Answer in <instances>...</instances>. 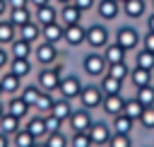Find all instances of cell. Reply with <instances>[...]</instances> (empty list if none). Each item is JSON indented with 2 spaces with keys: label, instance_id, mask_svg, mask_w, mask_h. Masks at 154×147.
Returning a JSON list of instances; mask_svg holds the SVG:
<instances>
[{
  "label": "cell",
  "instance_id": "obj_1",
  "mask_svg": "<svg viewBox=\"0 0 154 147\" xmlns=\"http://www.w3.org/2000/svg\"><path fill=\"white\" fill-rule=\"evenodd\" d=\"M63 75H65V65H63V63L41 67V70H38V82H36V84H38L41 92H51V94H53V92H58Z\"/></svg>",
  "mask_w": 154,
  "mask_h": 147
},
{
  "label": "cell",
  "instance_id": "obj_2",
  "mask_svg": "<svg viewBox=\"0 0 154 147\" xmlns=\"http://www.w3.org/2000/svg\"><path fill=\"white\" fill-rule=\"evenodd\" d=\"M91 51H103L111 43V31L103 22H94L87 27V41H84Z\"/></svg>",
  "mask_w": 154,
  "mask_h": 147
},
{
  "label": "cell",
  "instance_id": "obj_3",
  "mask_svg": "<svg viewBox=\"0 0 154 147\" xmlns=\"http://www.w3.org/2000/svg\"><path fill=\"white\" fill-rule=\"evenodd\" d=\"M82 70H84L87 77L101 80V77L106 75V70H108V63H106V58H103L101 51H89V53L82 58Z\"/></svg>",
  "mask_w": 154,
  "mask_h": 147
},
{
  "label": "cell",
  "instance_id": "obj_4",
  "mask_svg": "<svg viewBox=\"0 0 154 147\" xmlns=\"http://www.w3.org/2000/svg\"><path fill=\"white\" fill-rule=\"evenodd\" d=\"M116 43L123 46V48L130 53V51H135V48L142 43V36H140V31H137L132 24H120V27L116 29Z\"/></svg>",
  "mask_w": 154,
  "mask_h": 147
},
{
  "label": "cell",
  "instance_id": "obj_5",
  "mask_svg": "<svg viewBox=\"0 0 154 147\" xmlns=\"http://www.w3.org/2000/svg\"><path fill=\"white\" fill-rule=\"evenodd\" d=\"M77 99H79V106H82V108H87V111H96V108H101L103 92H101L99 84H84Z\"/></svg>",
  "mask_w": 154,
  "mask_h": 147
},
{
  "label": "cell",
  "instance_id": "obj_6",
  "mask_svg": "<svg viewBox=\"0 0 154 147\" xmlns=\"http://www.w3.org/2000/svg\"><path fill=\"white\" fill-rule=\"evenodd\" d=\"M34 58L38 60V65L48 67V65H55L58 58H60V51L55 43H48V41H38L34 46Z\"/></svg>",
  "mask_w": 154,
  "mask_h": 147
},
{
  "label": "cell",
  "instance_id": "obj_7",
  "mask_svg": "<svg viewBox=\"0 0 154 147\" xmlns=\"http://www.w3.org/2000/svg\"><path fill=\"white\" fill-rule=\"evenodd\" d=\"M87 135H89V140H91L94 147H108V140H111L113 130H111V125L106 120H94L91 128L87 130Z\"/></svg>",
  "mask_w": 154,
  "mask_h": 147
},
{
  "label": "cell",
  "instance_id": "obj_8",
  "mask_svg": "<svg viewBox=\"0 0 154 147\" xmlns=\"http://www.w3.org/2000/svg\"><path fill=\"white\" fill-rule=\"evenodd\" d=\"M82 87H84V82L77 77V75H63V80H60V87H58V94L63 96V99H77L79 96V92H82Z\"/></svg>",
  "mask_w": 154,
  "mask_h": 147
},
{
  "label": "cell",
  "instance_id": "obj_9",
  "mask_svg": "<svg viewBox=\"0 0 154 147\" xmlns=\"http://www.w3.org/2000/svg\"><path fill=\"white\" fill-rule=\"evenodd\" d=\"M91 123H94V118H91V111H87V108H77V111H72V116L67 118V125H70V130L72 133H87L89 128H91Z\"/></svg>",
  "mask_w": 154,
  "mask_h": 147
},
{
  "label": "cell",
  "instance_id": "obj_10",
  "mask_svg": "<svg viewBox=\"0 0 154 147\" xmlns=\"http://www.w3.org/2000/svg\"><path fill=\"white\" fill-rule=\"evenodd\" d=\"M63 41L70 46V48H79V46H84V41H87V27L79 22V24H70V27H65V36H63Z\"/></svg>",
  "mask_w": 154,
  "mask_h": 147
},
{
  "label": "cell",
  "instance_id": "obj_11",
  "mask_svg": "<svg viewBox=\"0 0 154 147\" xmlns=\"http://www.w3.org/2000/svg\"><path fill=\"white\" fill-rule=\"evenodd\" d=\"M123 108H125V96H123V94H106L103 101H101V111H103L108 118L120 116Z\"/></svg>",
  "mask_w": 154,
  "mask_h": 147
},
{
  "label": "cell",
  "instance_id": "obj_12",
  "mask_svg": "<svg viewBox=\"0 0 154 147\" xmlns=\"http://www.w3.org/2000/svg\"><path fill=\"white\" fill-rule=\"evenodd\" d=\"M24 130L34 137V140H46V135H48V128H46V118L41 116V113H36V116H29L26 118V123H24Z\"/></svg>",
  "mask_w": 154,
  "mask_h": 147
},
{
  "label": "cell",
  "instance_id": "obj_13",
  "mask_svg": "<svg viewBox=\"0 0 154 147\" xmlns=\"http://www.w3.org/2000/svg\"><path fill=\"white\" fill-rule=\"evenodd\" d=\"M96 14L103 22H113L120 14V2H116V0H96Z\"/></svg>",
  "mask_w": 154,
  "mask_h": 147
},
{
  "label": "cell",
  "instance_id": "obj_14",
  "mask_svg": "<svg viewBox=\"0 0 154 147\" xmlns=\"http://www.w3.org/2000/svg\"><path fill=\"white\" fill-rule=\"evenodd\" d=\"M34 22H38V27H46L51 22H58V7L53 2L41 5V7H34Z\"/></svg>",
  "mask_w": 154,
  "mask_h": 147
},
{
  "label": "cell",
  "instance_id": "obj_15",
  "mask_svg": "<svg viewBox=\"0 0 154 147\" xmlns=\"http://www.w3.org/2000/svg\"><path fill=\"white\" fill-rule=\"evenodd\" d=\"M147 0H125L123 5H120V12L128 17V19H140V17H144L147 14Z\"/></svg>",
  "mask_w": 154,
  "mask_h": 147
},
{
  "label": "cell",
  "instance_id": "obj_16",
  "mask_svg": "<svg viewBox=\"0 0 154 147\" xmlns=\"http://www.w3.org/2000/svg\"><path fill=\"white\" fill-rule=\"evenodd\" d=\"M58 22L63 27H70V24H79L82 22V12L70 2V5H60L58 7Z\"/></svg>",
  "mask_w": 154,
  "mask_h": 147
},
{
  "label": "cell",
  "instance_id": "obj_17",
  "mask_svg": "<svg viewBox=\"0 0 154 147\" xmlns=\"http://www.w3.org/2000/svg\"><path fill=\"white\" fill-rule=\"evenodd\" d=\"M17 39H22V41H29L31 46H36L38 43V39H41V27H38V22H26V24H22L19 29H17Z\"/></svg>",
  "mask_w": 154,
  "mask_h": 147
},
{
  "label": "cell",
  "instance_id": "obj_18",
  "mask_svg": "<svg viewBox=\"0 0 154 147\" xmlns=\"http://www.w3.org/2000/svg\"><path fill=\"white\" fill-rule=\"evenodd\" d=\"M63 36H65V27L60 22H51V24L41 27V41H48V43H55L58 46L63 41Z\"/></svg>",
  "mask_w": 154,
  "mask_h": 147
},
{
  "label": "cell",
  "instance_id": "obj_19",
  "mask_svg": "<svg viewBox=\"0 0 154 147\" xmlns=\"http://www.w3.org/2000/svg\"><path fill=\"white\" fill-rule=\"evenodd\" d=\"M5 111H7L10 116L19 118V120H26V118H29V113H31V106H29L22 96H17V99H10V101H7Z\"/></svg>",
  "mask_w": 154,
  "mask_h": 147
},
{
  "label": "cell",
  "instance_id": "obj_20",
  "mask_svg": "<svg viewBox=\"0 0 154 147\" xmlns=\"http://www.w3.org/2000/svg\"><path fill=\"white\" fill-rule=\"evenodd\" d=\"M34 55V46L29 41H22V39H14L10 43V58H19V60H29Z\"/></svg>",
  "mask_w": 154,
  "mask_h": 147
},
{
  "label": "cell",
  "instance_id": "obj_21",
  "mask_svg": "<svg viewBox=\"0 0 154 147\" xmlns=\"http://www.w3.org/2000/svg\"><path fill=\"white\" fill-rule=\"evenodd\" d=\"M0 87H2V94L14 96V94H19V89H22V80L7 70V72H0Z\"/></svg>",
  "mask_w": 154,
  "mask_h": 147
},
{
  "label": "cell",
  "instance_id": "obj_22",
  "mask_svg": "<svg viewBox=\"0 0 154 147\" xmlns=\"http://www.w3.org/2000/svg\"><path fill=\"white\" fill-rule=\"evenodd\" d=\"M101 53H103V58H106L108 65H111V63H123V60H128V51H125L123 46H118L116 41H111Z\"/></svg>",
  "mask_w": 154,
  "mask_h": 147
},
{
  "label": "cell",
  "instance_id": "obj_23",
  "mask_svg": "<svg viewBox=\"0 0 154 147\" xmlns=\"http://www.w3.org/2000/svg\"><path fill=\"white\" fill-rule=\"evenodd\" d=\"M7 19L19 29L22 24H26V22L34 19V12H31V7H12V10L7 12Z\"/></svg>",
  "mask_w": 154,
  "mask_h": 147
},
{
  "label": "cell",
  "instance_id": "obj_24",
  "mask_svg": "<svg viewBox=\"0 0 154 147\" xmlns=\"http://www.w3.org/2000/svg\"><path fill=\"white\" fill-rule=\"evenodd\" d=\"M152 75H154V72H149V70H142V67H132L128 80H130V84H132L135 89H140V87L154 84V82H152Z\"/></svg>",
  "mask_w": 154,
  "mask_h": 147
},
{
  "label": "cell",
  "instance_id": "obj_25",
  "mask_svg": "<svg viewBox=\"0 0 154 147\" xmlns=\"http://www.w3.org/2000/svg\"><path fill=\"white\" fill-rule=\"evenodd\" d=\"M7 67H10V72H12V75H17L19 80H24V77H29V75H31V70H34V65H31V60H19V58H12Z\"/></svg>",
  "mask_w": 154,
  "mask_h": 147
},
{
  "label": "cell",
  "instance_id": "obj_26",
  "mask_svg": "<svg viewBox=\"0 0 154 147\" xmlns=\"http://www.w3.org/2000/svg\"><path fill=\"white\" fill-rule=\"evenodd\" d=\"M99 87H101L103 96H106V94H123V82H120V80H116V77H111L108 72L99 80Z\"/></svg>",
  "mask_w": 154,
  "mask_h": 147
},
{
  "label": "cell",
  "instance_id": "obj_27",
  "mask_svg": "<svg viewBox=\"0 0 154 147\" xmlns=\"http://www.w3.org/2000/svg\"><path fill=\"white\" fill-rule=\"evenodd\" d=\"M72 111H75V108H72L70 99H63V96H60V99H55V101H53V108H51V113H53V116H58V118H60V120H65V123H67V118L72 116Z\"/></svg>",
  "mask_w": 154,
  "mask_h": 147
},
{
  "label": "cell",
  "instance_id": "obj_28",
  "mask_svg": "<svg viewBox=\"0 0 154 147\" xmlns=\"http://www.w3.org/2000/svg\"><path fill=\"white\" fill-rule=\"evenodd\" d=\"M132 128H135V120H130V118L123 116V113L116 116V118H111V130L118 133V135H130Z\"/></svg>",
  "mask_w": 154,
  "mask_h": 147
},
{
  "label": "cell",
  "instance_id": "obj_29",
  "mask_svg": "<svg viewBox=\"0 0 154 147\" xmlns=\"http://www.w3.org/2000/svg\"><path fill=\"white\" fill-rule=\"evenodd\" d=\"M17 39V27L10 19H0V46H10Z\"/></svg>",
  "mask_w": 154,
  "mask_h": 147
},
{
  "label": "cell",
  "instance_id": "obj_30",
  "mask_svg": "<svg viewBox=\"0 0 154 147\" xmlns=\"http://www.w3.org/2000/svg\"><path fill=\"white\" fill-rule=\"evenodd\" d=\"M19 128H22V120H19V118H14V116H10V113L5 111V116L0 118V133H5V135H10V137H12Z\"/></svg>",
  "mask_w": 154,
  "mask_h": 147
},
{
  "label": "cell",
  "instance_id": "obj_31",
  "mask_svg": "<svg viewBox=\"0 0 154 147\" xmlns=\"http://www.w3.org/2000/svg\"><path fill=\"white\" fill-rule=\"evenodd\" d=\"M135 67H142V70L154 72V53H152V51L140 48V51L135 53Z\"/></svg>",
  "mask_w": 154,
  "mask_h": 147
},
{
  "label": "cell",
  "instance_id": "obj_32",
  "mask_svg": "<svg viewBox=\"0 0 154 147\" xmlns=\"http://www.w3.org/2000/svg\"><path fill=\"white\" fill-rule=\"evenodd\" d=\"M130 70H132V67L128 65V60H123V63H111L106 72H108L111 77H116V80H120V82H125V80L130 77Z\"/></svg>",
  "mask_w": 154,
  "mask_h": 147
},
{
  "label": "cell",
  "instance_id": "obj_33",
  "mask_svg": "<svg viewBox=\"0 0 154 147\" xmlns=\"http://www.w3.org/2000/svg\"><path fill=\"white\" fill-rule=\"evenodd\" d=\"M142 111H144V106L132 96V99H125V108H123V116H128L130 120H140V116H142Z\"/></svg>",
  "mask_w": 154,
  "mask_h": 147
},
{
  "label": "cell",
  "instance_id": "obj_34",
  "mask_svg": "<svg viewBox=\"0 0 154 147\" xmlns=\"http://www.w3.org/2000/svg\"><path fill=\"white\" fill-rule=\"evenodd\" d=\"M53 101H55V96H53L51 92H41V96H38V99H36V104H34L36 113H41V116L51 113V108H53Z\"/></svg>",
  "mask_w": 154,
  "mask_h": 147
},
{
  "label": "cell",
  "instance_id": "obj_35",
  "mask_svg": "<svg viewBox=\"0 0 154 147\" xmlns=\"http://www.w3.org/2000/svg\"><path fill=\"white\" fill-rule=\"evenodd\" d=\"M135 99L147 108V106H154V84H147V87H140L135 89Z\"/></svg>",
  "mask_w": 154,
  "mask_h": 147
},
{
  "label": "cell",
  "instance_id": "obj_36",
  "mask_svg": "<svg viewBox=\"0 0 154 147\" xmlns=\"http://www.w3.org/2000/svg\"><path fill=\"white\" fill-rule=\"evenodd\" d=\"M19 96L34 108V104H36V99L41 96V89H38V84H26V87H22L19 89Z\"/></svg>",
  "mask_w": 154,
  "mask_h": 147
},
{
  "label": "cell",
  "instance_id": "obj_37",
  "mask_svg": "<svg viewBox=\"0 0 154 147\" xmlns=\"http://www.w3.org/2000/svg\"><path fill=\"white\" fill-rule=\"evenodd\" d=\"M46 147H70V135H65L63 130L60 133H51L46 135Z\"/></svg>",
  "mask_w": 154,
  "mask_h": 147
},
{
  "label": "cell",
  "instance_id": "obj_38",
  "mask_svg": "<svg viewBox=\"0 0 154 147\" xmlns=\"http://www.w3.org/2000/svg\"><path fill=\"white\" fill-rule=\"evenodd\" d=\"M34 142H36V140H34L24 128H19V130L12 135V147H34Z\"/></svg>",
  "mask_w": 154,
  "mask_h": 147
},
{
  "label": "cell",
  "instance_id": "obj_39",
  "mask_svg": "<svg viewBox=\"0 0 154 147\" xmlns=\"http://www.w3.org/2000/svg\"><path fill=\"white\" fill-rule=\"evenodd\" d=\"M144 130H154V106H147L144 111H142V116H140V120H137Z\"/></svg>",
  "mask_w": 154,
  "mask_h": 147
},
{
  "label": "cell",
  "instance_id": "obj_40",
  "mask_svg": "<svg viewBox=\"0 0 154 147\" xmlns=\"http://www.w3.org/2000/svg\"><path fill=\"white\" fill-rule=\"evenodd\" d=\"M43 118H46L48 135H51V133H60V130H63V125H65V120H60V118H58V116H53V113H46Z\"/></svg>",
  "mask_w": 154,
  "mask_h": 147
},
{
  "label": "cell",
  "instance_id": "obj_41",
  "mask_svg": "<svg viewBox=\"0 0 154 147\" xmlns=\"http://www.w3.org/2000/svg\"><path fill=\"white\" fill-rule=\"evenodd\" d=\"M70 147H94L87 133H72L70 135Z\"/></svg>",
  "mask_w": 154,
  "mask_h": 147
},
{
  "label": "cell",
  "instance_id": "obj_42",
  "mask_svg": "<svg viewBox=\"0 0 154 147\" xmlns=\"http://www.w3.org/2000/svg\"><path fill=\"white\" fill-rule=\"evenodd\" d=\"M108 147H132V137H130V135H118V133H113L111 140H108Z\"/></svg>",
  "mask_w": 154,
  "mask_h": 147
},
{
  "label": "cell",
  "instance_id": "obj_43",
  "mask_svg": "<svg viewBox=\"0 0 154 147\" xmlns=\"http://www.w3.org/2000/svg\"><path fill=\"white\" fill-rule=\"evenodd\" d=\"M72 5L84 14V12H89V10H94V7H96V0H72Z\"/></svg>",
  "mask_w": 154,
  "mask_h": 147
},
{
  "label": "cell",
  "instance_id": "obj_44",
  "mask_svg": "<svg viewBox=\"0 0 154 147\" xmlns=\"http://www.w3.org/2000/svg\"><path fill=\"white\" fill-rule=\"evenodd\" d=\"M140 48H144V51H152V53H154V31H147V34L142 36Z\"/></svg>",
  "mask_w": 154,
  "mask_h": 147
},
{
  "label": "cell",
  "instance_id": "obj_45",
  "mask_svg": "<svg viewBox=\"0 0 154 147\" xmlns=\"http://www.w3.org/2000/svg\"><path fill=\"white\" fill-rule=\"evenodd\" d=\"M10 60H12L10 58V51H5V46H0V72L10 65Z\"/></svg>",
  "mask_w": 154,
  "mask_h": 147
},
{
  "label": "cell",
  "instance_id": "obj_46",
  "mask_svg": "<svg viewBox=\"0 0 154 147\" xmlns=\"http://www.w3.org/2000/svg\"><path fill=\"white\" fill-rule=\"evenodd\" d=\"M7 5H10V10L12 7H31L29 0H7Z\"/></svg>",
  "mask_w": 154,
  "mask_h": 147
},
{
  "label": "cell",
  "instance_id": "obj_47",
  "mask_svg": "<svg viewBox=\"0 0 154 147\" xmlns=\"http://www.w3.org/2000/svg\"><path fill=\"white\" fill-rule=\"evenodd\" d=\"M0 147H12V137L5 135V133H0Z\"/></svg>",
  "mask_w": 154,
  "mask_h": 147
},
{
  "label": "cell",
  "instance_id": "obj_48",
  "mask_svg": "<svg viewBox=\"0 0 154 147\" xmlns=\"http://www.w3.org/2000/svg\"><path fill=\"white\" fill-rule=\"evenodd\" d=\"M7 12H10V5H7V0H0V19H2Z\"/></svg>",
  "mask_w": 154,
  "mask_h": 147
},
{
  "label": "cell",
  "instance_id": "obj_49",
  "mask_svg": "<svg viewBox=\"0 0 154 147\" xmlns=\"http://www.w3.org/2000/svg\"><path fill=\"white\" fill-rule=\"evenodd\" d=\"M147 31H154V12L147 14Z\"/></svg>",
  "mask_w": 154,
  "mask_h": 147
},
{
  "label": "cell",
  "instance_id": "obj_50",
  "mask_svg": "<svg viewBox=\"0 0 154 147\" xmlns=\"http://www.w3.org/2000/svg\"><path fill=\"white\" fill-rule=\"evenodd\" d=\"M48 2H53V0H29V5H34V7H41V5H48Z\"/></svg>",
  "mask_w": 154,
  "mask_h": 147
},
{
  "label": "cell",
  "instance_id": "obj_51",
  "mask_svg": "<svg viewBox=\"0 0 154 147\" xmlns=\"http://www.w3.org/2000/svg\"><path fill=\"white\" fill-rule=\"evenodd\" d=\"M53 2H58V5H70L72 0H53Z\"/></svg>",
  "mask_w": 154,
  "mask_h": 147
},
{
  "label": "cell",
  "instance_id": "obj_52",
  "mask_svg": "<svg viewBox=\"0 0 154 147\" xmlns=\"http://www.w3.org/2000/svg\"><path fill=\"white\" fill-rule=\"evenodd\" d=\"M34 147H46V142H43V140H36V142H34Z\"/></svg>",
  "mask_w": 154,
  "mask_h": 147
},
{
  "label": "cell",
  "instance_id": "obj_53",
  "mask_svg": "<svg viewBox=\"0 0 154 147\" xmlns=\"http://www.w3.org/2000/svg\"><path fill=\"white\" fill-rule=\"evenodd\" d=\"M5 116V106H2V101H0V118Z\"/></svg>",
  "mask_w": 154,
  "mask_h": 147
},
{
  "label": "cell",
  "instance_id": "obj_54",
  "mask_svg": "<svg viewBox=\"0 0 154 147\" xmlns=\"http://www.w3.org/2000/svg\"><path fill=\"white\" fill-rule=\"evenodd\" d=\"M116 2H120V5H123V2H125V0H116Z\"/></svg>",
  "mask_w": 154,
  "mask_h": 147
},
{
  "label": "cell",
  "instance_id": "obj_55",
  "mask_svg": "<svg viewBox=\"0 0 154 147\" xmlns=\"http://www.w3.org/2000/svg\"><path fill=\"white\" fill-rule=\"evenodd\" d=\"M149 5H152V12H154V2H149Z\"/></svg>",
  "mask_w": 154,
  "mask_h": 147
},
{
  "label": "cell",
  "instance_id": "obj_56",
  "mask_svg": "<svg viewBox=\"0 0 154 147\" xmlns=\"http://www.w3.org/2000/svg\"><path fill=\"white\" fill-rule=\"evenodd\" d=\"M0 96H2V87H0Z\"/></svg>",
  "mask_w": 154,
  "mask_h": 147
},
{
  "label": "cell",
  "instance_id": "obj_57",
  "mask_svg": "<svg viewBox=\"0 0 154 147\" xmlns=\"http://www.w3.org/2000/svg\"><path fill=\"white\" fill-rule=\"evenodd\" d=\"M147 2H154V0H147Z\"/></svg>",
  "mask_w": 154,
  "mask_h": 147
},
{
  "label": "cell",
  "instance_id": "obj_58",
  "mask_svg": "<svg viewBox=\"0 0 154 147\" xmlns=\"http://www.w3.org/2000/svg\"><path fill=\"white\" fill-rule=\"evenodd\" d=\"M152 147H154V145H152Z\"/></svg>",
  "mask_w": 154,
  "mask_h": 147
}]
</instances>
